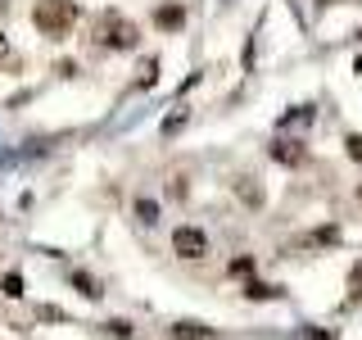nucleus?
<instances>
[{
  "label": "nucleus",
  "mask_w": 362,
  "mask_h": 340,
  "mask_svg": "<svg viewBox=\"0 0 362 340\" xmlns=\"http://www.w3.org/2000/svg\"><path fill=\"white\" fill-rule=\"evenodd\" d=\"M358 200H362V186H358Z\"/></svg>",
  "instance_id": "nucleus-19"
},
{
  "label": "nucleus",
  "mask_w": 362,
  "mask_h": 340,
  "mask_svg": "<svg viewBox=\"0 0 362 340\" xmlns=\"http://www.w3.org/2000/svg\"><path fill=\"white\" fill-rule=\"evenodd\" d=\"M276 286H267V281H254V277H249L245 281V300H276Z\"/></svg>",
  "instance_id": "nucleus-8"
},
{
  "label": "nucleus",
  "mask_w": 362,
  "mask_h": 340,
  "mask_svg": "<svg viewBox=\"0 0 362 340\" xmlns=\"http://www.w3.org/2000/svg\"><path fill=\"white\" fill-rule=\"evenodd\" d=\"M136 218H141L145 227L158 222V204H154V200H145V196H136Z\"/></svg>",
  "instance_id": "nucleus-11"
},
{
  "label": "nucleus",
  "mask_w": 362,
  "mask_h": 340,
  "mask_svg": "<svg viewBox=\"0 0 362 340\" xmlns=\"http://www.w3.org/2000/svg\"><path fill=\"white\" fill-rule=\"evenodd\" d=\"M173 254L186 259V264H199V259H209V232H204V227L181 222L177 232H173Z\"/></svg>",
  "instance_id": "nucleus-3"
},
{
  "label": "nucleus",
  "mask_w": 362,
  "mask_h": 340,
  "mask_svg": "<svg viewBox=\"0 0 362 340\" xmlns=\"http://www.w3.org/2000/svg\"><path fill=\"white\" fill-rule=\"evenodd\" d=\"M344 154L354 159V164H362V132H349L344 136Z\"/></svg>",
  "instance_id": "nucleus-13"
},
{
  "label": "nucleus",
  "mask_w": 362,
  "mask_h": 340,
  "mask_svg": "<svg viewBox=\"0 0 362 340\" xmlns=\"http://www.w3.org/2000/svg\"><path fill=\"white\" fill-rule=\"evenodd\" d=\"M100 45V50H109V55H127L141 45V28L127 18V14H118V9H105L95 23V37H90Z\"/></svg>",
  "instance_id": "nucleus-1"
},
{
  "label": "nucleus",
  "mask_w": 362,
  "mask_h": 340,
  "mask_svg": "<svg viewBox=\"0 0 362 340\" xmlns=\"http://www.w3.org/2000/svg\"><path fill=\"white\" fill-rule=\"evenodd\" d=\"M272 159H276V164H303V159H308V150H303V141H276L272 145Z\"/></svg>",
  "instance_id": "nucleus-6"
},
{
  "label": "nucleus",
  "mask_w": 362,
  "mask_h": 340,
  "mask_svg": "<svg viewBox=\"0 0 362 340\" xmlns=\"http://www.w3.org/2000/svg\"><path fill=\"white\" fill-rule=\"evenodd\" d=\"M349 304H362V259L349 268Z\"/></svg>",
  "instance_id": "nucleus-10"
},
{
  "label": "nucleus",
  "mask_w": 362,
  "mask_h": 340,
  "mask_svg": "<svg viewBox=\"0 0 362 340\" xmlns=\"http://www.w3.org/2000/svg\"><path fill=\"white\" fill-rule=\"evenodd\" d=\"M0 9H5V0H0Z\"/></svg>",
  "instance_id": "nucleus-20"
},
{
  "label": "nucleus",
  "mask_w": 362,
  "mask_h": 340,
  "mask_svg": "<svg viewBox=\"0 0 362 340\" xmlns=\"http://www.w3.org/2000/svg\"><path fill=\"white\" fill-rule=\"evenodd\" d=\"M168 191H173L177 200H186V177H173V186H168Z\"/></svg>",
  "instance_id": "nucleus-16"
},
{
  "label": "nucleus",
  "mask_w": 362,
  "mask_h": 340,
  "mask_svg": "<svg viewBox=\"0 0 362 340\" xmlns=\"http://www.w3.org/2000/svg\"><path fill=\"white\" fill-rule=\"evenodd\" d=\"M82 18V5L77 0H37L32 5V23H37V32L41 37H68L73 32V23Z\"/></svg>",
  "instance_id": "nucleus-2"
},
{
  "label": "nucleus",
  "mask_w": 362,
  "mask_h": 340,
  "mask_svg": "<svg viewBox=\"0 0 362 340\" xmlns=\"http://www.w3.org/2000/svg\"><path fill=\"white\" fill-rule=\"evenodd\" d=\"M105 332H113V336H132V327H127V322H105Z\"/></svg>",
  "instance_id": "nucleus-17"
},
{
  "label": "nucleus",
  "mask_w": 362,
  "mask_h": 340,
  "mask_svg": "<svg viewBox=\"0 0 362 340\" xmlns=\"http://www.w3.org/2000/svg\"><path fill=\"white\" fill-rule=\"evenodd\" d=\"M235 191H240V200L249 204V209H263V191L249 186V177H235Z\"/></svg>",
  "instance_id": "nucleus-9"
},
{
  "label": "nucleus",
  "mask_w": 362,
  "mask_h": 340,
  "mask_svg": "<svg viewBox=\"0 0 362 340\" xmlns=\"http://www.w3.org/2000/svg\"><path fill=\"white\" fill-rule=\"evenodd\" d=\"M303 245H308V249L339 245V227H335V222H331V227H317V232H308V236H303Z\"/></svg>",
  "instance_id": "nucleus-7"
},
{
  "label": "nucleus",
  "mask_w": 362,
  "mask_h": 340,
  "mask_svg": "<svg viewBox=\"0 0 362 340\" xmlns=\"http://www.w3.org/2000/svg\"><path fill=\"white\" fill-rule=\"evenodd\" d=\"M168 336H173V340H218V332L204 327V322H173V327H168Z\"/></svg>",
  "instance_id": "nucleus-5"
},
{
  "label": "nucleus",
  "mask_w": 362,
  "mask_h": 340,
  "mask_svg": "<svg viewBox=\"0 0 362 340\" xmlns=\"http://www.w3.org/2000/svg\"><path fill=\"white\" fill-rule=\"evenodd\" d=\"M154 28L158 32H181L186 28V5H181V0H163V5L154 9Z\"/></svg>",
  "instance_id": "nucleus-4"
},
{
  "label": "nucleus",
  "mask_w": 362,
  "mask_h": 340,
  "mask_svg": "<svg viewBox=\"0 0 362 340\" xmlns=\"http://www.w3.org/2000/svg\"><path fill=\"white\" fill-rule=\"evenodd\" d=\"M73 281L82 286V295H86V300H100V281H95V277H86V272L77 268V272H73Z\"/></svg>",
  "instance_id": "nucleus-12"
},
{
  "label": "nucleus",
  "mask_w": 362,
  "mask_h": 340,
  "mask_svg": "<svg viewBox=\"0 0 362 340\" xmlns=\"http://www.w3.org/2000/svg\"><path fill=\"white\" fill-rule=\"evenodd\" d=\"M231 277H249V272H254V254H240V259H231Z\"/></svg>",
  "instance_id": "nucleus-15"
},
{
  "label": "nucleus",
  "mask_w": 362,
  "mask_h": 340,
  "mask_svg": "<svg viewBox=\"0 0 362 340\" xmlns=\"http://www.w3.org/2000/svg\"><path fill=\"white\" fill-rule=\"evenodd\" d=\"M0 286H5L9 300H18V295H23V277H18V272H5V277H0Z\"/></svg>",
  "instance_id": "nucleus-14"
},
{
  "label": "nucleus",
  "mask_w": 362,
  "mask_h": 340,
  "mask_svg": "<svg viewBox=\"0 0 362 340\" xmlns=\"http://www.w3.org/2000/svg\"><path fill=\"white\" fill-rule=\"evenodd\" d=\"M0 60H9V41H5V32H0Z\"/></svg>",
  "instance_id": "nucleus-18"
}]
</instances>
